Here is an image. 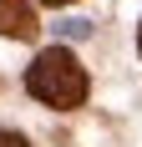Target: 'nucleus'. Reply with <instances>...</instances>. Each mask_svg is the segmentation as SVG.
I'll return each mask as SVG.
<instances>
[{
  "mask_svg": "<svg viewBox=\"0 0 142 147\" xmlns=\"http://www.w3.org/2000/svg\"><path fill=\"white\" fill-rule=\"evenodd\" d=\"M36 10H30V0H0V36H10V41H36Z\"/></svg>",
  "mask_w": 142,
  "mask_h": 147,
  "instance_id": "nucleus-2",
  "label": "nucleus"
},
{
  "mask_svg": "<svg viewBox=\"0 0 142 147\" xmlns=\"http://www.w3.org/2000/svg\"><path fill=\"white\" fill-rule=\"evenodd\" d=\"M86 66L76 56H71L66 46H46L41 56L30 61V71H26V91L36 96V102L46 107H56V112H71V107H81L86 102Z\"/></svg>",
  "mask_w": 142,
  "mask_h": 147,
  "instance_id": "nucleus-1",
  "label": "nucleus"
},
{
  "mask_svg": "<svg viewBox=\"0 0 142 147\" xmlns=\"http://www.w3.org/2000/svg\"><path fill=\"white\" fill-rule=\"evenodd\" d=\"M71 36V41H81V36H91V20H66V26H61Z\"/></svg>",
  "mask_w": 142,
  "mask_h": 147,
  "instance_id": "nucleus-3",
  "label": "nucleus"
},
{
  "mask_svg": "<svg viewBox=\"0 0 142 147\" xmlns=\"http://www.w3.org/2000/svg\"><path fill=\"white\" fill-rule=\"evenodd\" d=\"M0 147H30V142H26L20 132H0Z\"/></svg>",
  "mask_w": 142,
  "mask_h": 147,
  "instance_id": "nucleus-4",
  "label": "nucleus"
},
{
  "mask_svg": "<svg viewBox=\"0 0 142 147\" xmlns=\"http://www.w3.org/2000/svg\"><path fill=\"white\" fill-rule=\"evenodd\" d=\"M137 51H142V26H137Z\"/></svg>",
  "mask_w": 142,
  "mask_h": 147,
  "instance_id": "nucleus-6",
  "label": "nucleus"
},
{
  "mask_svg": "<svg viewBox=\"0 0 142 147\" xmlns=\"http://www.w3.org/2000/svg\"><path fill=\"white\" fill-rule=\"evenodd\" d=\"M41 5H71V0H41Z\"/></svg>",
  "mask_w": 142,
  "mask_h": 147,
  "instance_id": "nucleus-5",
  "label": "nucleus"
}]
</instances>
